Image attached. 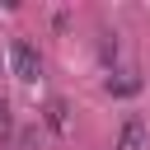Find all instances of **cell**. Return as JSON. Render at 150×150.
I'll return each instance as SVG.
<instances>
[{
  "instance_id": "cell-1",
  "label": "cell",
  "mask_w": 150,
  "mask_h": 150,
  "mask_svg": "<svg viewBox=\"0 0 150 150\" xmlns=\"http://www.w3.org/2000/svg\"><path fill=\"white\" fill-rule=\"evenodd\" d=\"M9 66H14V75L23 80V84H33L38 75H42V56L33 52V42H23V38H14L9 42Z\"/></svg>"
},
{
  "instance_id": "cell-4",
  "label": "cell",
  "mask_w": 150,
  "mask_h": 150,
  "mask_svg": "<svg viewBox=\"0 0 150 150\" xmlns=\"http://www.w3.org/2000/svg\"><path fill=\"white\" fill-rule=\"evenodd\" d=\"M108 94H136V80H108Z\"/></svg>"
},
{
  "instance_id": "cell-3",
  "label": "cell",
  "mask_w": 150,
  "mask_h": 150,
  "mask_svg": "<svg viewBox=\"0 0 150 150\" xmlns=\"http://www.w3.org/2000/svg\"><path fill=\"white\" fill-rule=\"evenodd\" d=\"M42 112H47V127H52L56 136H66V131H70V108H66V98H47V108H42Z\"/></svg>"
},
{
  "instance_id": "cell-5",
  "label": "cell",
  "mask_w": 150,
  "mask_h": 150,
  "mask_svg": "<svg viewBox=\"0 0 150 150\" xmlns=\"http://www.w3.org/2000/svg\"><path fill=\"white\" fill-rule=\"evenodd\" d=\"M9 131V103H0V136Z\"/></svg>"
},
{
  "instance_id": "cell-2",
  "label": "cell",
  "mask_w": 150,
  "mask_h": 150,
  "mask_svg": "<svg viewBox=\"0 0 150 150\" xmlns=\"http://www.w3.org/2000/svg\"><path fill=\"white\" fill-rule=\"evenodd\" d=\"M145 141H150L145 122H141V117H127V122H122V136H117L112 150H145Z\"/></svg>"
}]
</instances>
